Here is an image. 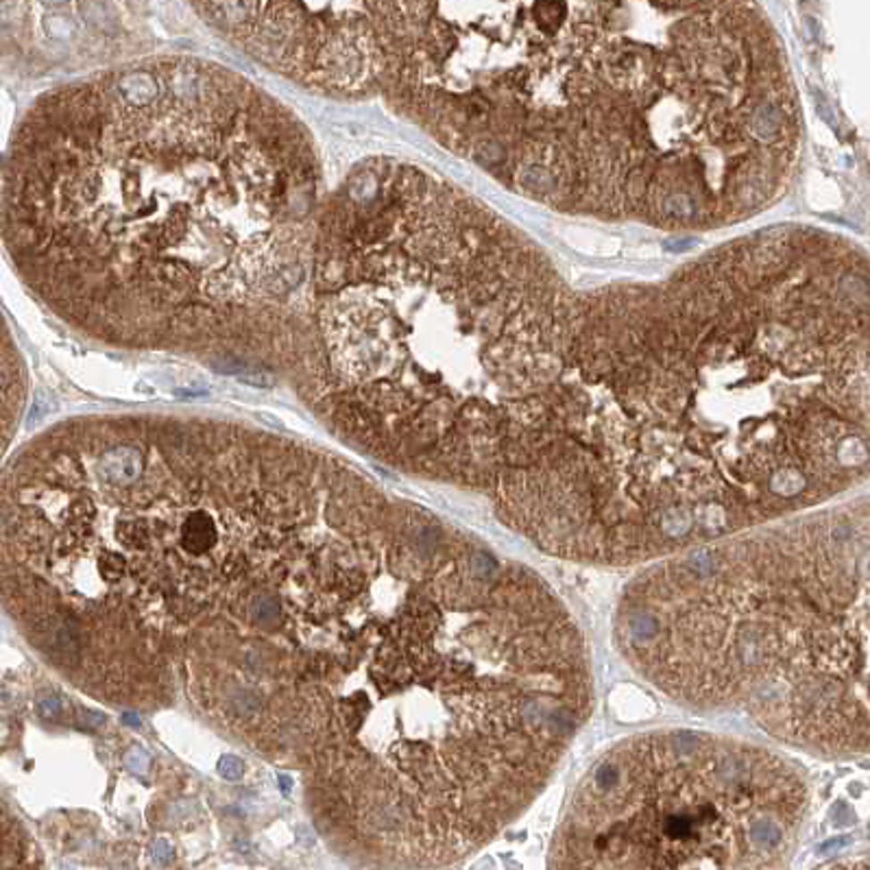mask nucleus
Here are the masks:
<instances>
[{
	"mask_svg": "<svg viewBox=\"0 0 870 870\" xmlns=\"http://www.w3.org/2000/svg\"><path fill=\"white\" fill-rule=\"evenodd\" d=\"M369 482L330 452L232 421L77 417L0 471V606L79 688L175 698L216 718L286 676L256 629L262 595L347 550Z\"/></svg>",
	"mask_w": 870,
	"mask_h": 870,
	"instance_id": "nucleus-1",
	"label": "nucleus"
},
{
	"mask_svg": "<svg viewBox=\"0 0 870 870\" xmlns=\"http://www.w3.org/2000/svg\"><path fill=\"white\" fill-rule=\"evenodd\" d=\"M321 203L319 153L291 109L171 55L33 103L4 162L0 236L79 334L291 373Z\"/></svg>",
	"mask_w": 870,
	"mask_h": 870,
	"instance_id": "nucleus-2",
	"label": "nucleus"
},
{
	"mask_svg": "<svg viewBox=\"0 0 870 870\" xmlns=\"http://www.w3.org/2000/svg\"><path fill=\"white\" fill-rule=\"evenodd\" d=\"M27 404V369L22 356L0 315V460L16 435Z\"/></svg>",
	"mask_w": 870,
	"mask_h": 870,
	"instance_id": "nucleus-3",
	"label": "nucleus"
},
{
	"mask_svg": "<svg viewBox=\"0 0 870 870\" xmlns=\"http://www.w3.org/2000/svg\"><path fill=\"white\" fill-rule=\"evenodd\" d=\"M39 866V851L22 823L0 798V868Z\"/></svg>",
	"mask_w": 870,
	"mask_h": 870,
	"instance_id": "nucleus-4",
	"label": "nucleus"
},
{
	"mask_svg": "<svg viewBox=\"0 0 870 870\" xmlns=\"http://www.w3.org/2000/svg\"><path fill=\"white\" fill-rule=\"evenodd\" d=\"M241 768H242V764L233 757H223L221 764H218V770H221L223 774H227V777H241V773H242Z\"/></svg>",
	"mask_w": 870,
	"mask_h": 870,
	"instance_id": "nucleus-5",
	"label": "nucleus"
}]
</instances>
